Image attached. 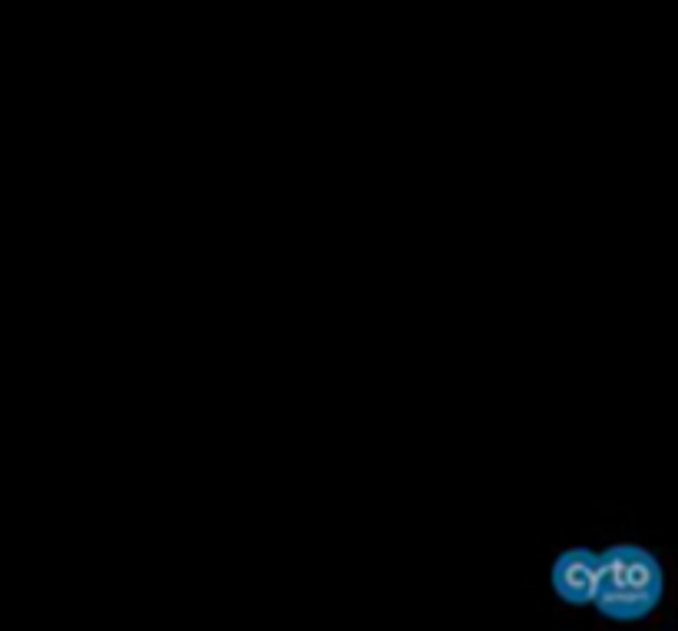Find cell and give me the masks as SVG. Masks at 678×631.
<instances>
[{
	"label": "cell",
	"instance_id": "obj_2",
	"mask_svg": "<svg viewBox=\"0 0 678 631\" xmlns=\"http://www.w3.org/2000/svg\"><path fill=\"white\" fill-rule=\"evenodd\" d=\"M550 582L563 605H573V608L593 605L596 582H599V552L586 546H573L559 552L550 569Z\"/></svg>",
	"mask_w": 678,
	"mask_h": 631
},
{
	"label": "cell",
	"instance_id": "obj_1",
	"mask_svg": "<svg viewBox=\"0 0 678 631\" xmlns=\"http://www.w3.org/2000/svg\"><path fill=\"white\" fill-rule=\"evenodd\" d=\"M665 572L655 552L636 542H619L599 552V582L593 605L612 622H642L662 602Z\"/></svg>",
	"mask_w": 678,
	"mask_h": 631
}]
</instances>
